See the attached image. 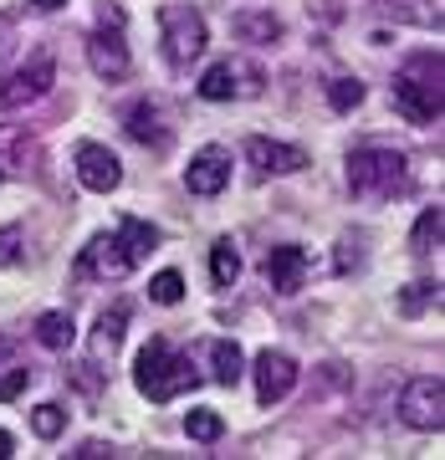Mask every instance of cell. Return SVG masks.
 Returning <instances> with one entry per match:
<instances>
[{
  "label": "cell",
  "instance_id": "cell-15",
  "mask_svg": "<svg viewBox=\"0 0 445 460\" xmlns=\"http://www.w3.org/2000/svg\"><path fill=\"white\" fill-rule=\"evenodd\" d=\"M246 159L262 169V174H302V169H307V154L297 144H277V138H251Z\"/></svg>",
  "mask_w": 445,
  "mask_h": 460
},
{
  "label": "cell",
  "instance_id": "cell-6",
  "mask_svg": "<svg viewBox=\"0 0 445 460\" xmlns=\"http://www.w3.org/2000/svg\"><path fill=\"white\" fill-rule=\"evenodd\" d=\"M262 83L266 72L246 57H226V62H215L205 77H200V98L205 102H241V98H262Z\"/></svg>",
  "mask_w": 445,
  "mask_h": 460
},
{
  "label": "cell",
  "instance_id": "cell-34",
  "mask_svg": "<svg viewBox=\"0 0 445 460\" xmlns=\"http://www.w3.org/2000/svg\"><path fill=\"white\" fill-rule=\"evenodd\" d=\"M31 5H36V11H62L67 0H31Z\"/></svg>",
  "mask_w": 445,
  "mask_h": 460
},
{
  "label": "cell",
  "instance_id": "cell-35",
  "mask_svg": "<svg viewBox=\"0 0 445 460\" xmlns=\"http://www.w3.org/2000/svg\"><path fill=\"white\" fill-rule=\"evenodd\" d=\"M11 358V338H5V332H0V363Z\"/></svg>",
  "mask_w": 445,
  "mask_h": 460
},
{
  "label": "cell",
  "instance_id": "cell-5",
  "mask_svg": "<svg viewBox=\"0 0 445 460\" xmlns=\"http://www.w3.org/2000/svg\"><path fill=\"white\" fill-rule=\"evenodd\" d=\"M51 87H57V57H51V51H36L26 66H16V72L0 77V113L31 108V102L47 98Z\"/></svg>",
  "mask_w": 445,
  "mask_h": 460
},
{
  "label": "cell",
  "instance_id": "cell-12",
  "mask_svg": "<svg viewBox=\"0 0 445 460\" xmlns=\"http://www.w3.org/2000/svg\"><path fill=\"white\" fill-rule=\"evenodd\" d=\"M307 251L302 246H271L266 251V261H262V277H266V287L271 292H281V296H292V292H302L307 287Z\"/></svg>",
  "mask_w": 445,
  "mask_h": 460
},
{
  "label": "cell",
  "instance_id": "cell-17",
  "mask_svg": "<svg viewBox=\"0 0 445 460\" xmlns=\"http://www.w3.org/2000/svg\"><path fill=\"white\" fill-rule=\"evenodd\" d=\"M123 128H129V138H138V144L148 148H165L169 144V123H165V108L159 102H133L129 118H123Z\"/></svg>",
  "mask_w": 445,
  "mask_h": 460
},
{
  "label": "cell",
  "instance_id": "cell-20",
  "mask_svg": "<svg viewBox=\"0 0 445 460\" xmlns=\"http://www.w3.org/2000/svg\"><path fill=\"white\" fill-rule=\"evenodd\" d=\"M236 36L251 41V47H271V41H281V21L271 11H241L236 16Z\"/></svg>",
  "mask_w": 445,
  "mask_h": 460
},
{
  "label": "cell",
  "instance_id": "cell-26",
  "mask_svg": "<svg viewBox=\"0 0 445 460\" xmlns=\"http://www.w3.org/2000/svg\"><path fill=\"white\" fill-rule=\"evenodd\" d=\"M430 302H441V281H410L405 287V296H399V313H425Z\"/></svg>",
  "mask_w": 445,
  "mask_h": 460
},
{
  "label": "cell",
  "instance_id": "cell-11",
  "mask_svg": "<svg viewBox=\"0 0 445 460\" xmlns=\"http://www.w3.org/2000/svg\"><path fill=\"white\" fill-rule=\"evenodd\" d=\"M251 374H256V399L262 404H277V399H287L297 389V358L292 353H277V348H266L262 358L251 363Z\"/></svg>",
  "mask_w": 445,
  "mask_h": 460
},
{
  "label": "cell",
  "instance_id": "cell-10",
  "mask_svg": "<svg viewBox=\"0 0 445 460\" xmlns=\"http://www.w3.org/2000/svg\"><path fill=\"white\" fill-rule=\"evenodd\" d=\"M87 66L98 72L102 83H123L133 72V57H129V41H123V31H108V26H98V31L87 36Z\"/></svg>",
  "mask_w": 445,
  "mask_h": 460
},
{
  "label": "cell",
  "instance_id": "cell-18",
  "mask_svg": "<svg viewBox=\"0 0 445 460\" xmlns=\"http://www.w3.org/2000/svg\"><path fill=\"white\" fill-rule=\"evenodd\" d=\"M36 343L51 348V353H67V348L77 343V323H72V313L51 307V313L36 317Z\"/></svg>",
  "mask_w": 445,
  "mask_h": 460
},
{
  "label": "cell",
  "instance_id": "cell-22",
  "mask_svg": "<svg viewBox=\"0 0 445 460\" xmlns=\"http://www.w3.org/2000/svg\"><path fill=\"white\" fill-rule=\"evenodd\" d=\"M441 235H445V210L441 205H430V210L414 220V230H410V251L414 256H430V251L441 246Z\"/></svg>",
  "mask_w": 445,
  "mask_h": 460
},
{
  "label": "cell",
  "instance_id": "cell-4",
  "mask_svg": "<svg viewBox=\"0 0 445 460\" xmlns=\"http://www.w3.org/2000/svg\"><path fill=\"white\" fill-rule=\"evenodd\" d=\"M159 47H165V62L169 66H195L210 47V31H205V16H200L195 5H165L159 11Z\"/></svg>",
  "mask_w": 445,
  "mask_h": 460
},
{
  "label": "cell",
  "instance_id": "cell-31",
  "mask_svg": "<svg viewBox=\"0 0 445 460\" xmlns=\"http://www.w3.org/2000/svg\"><path fill=\"white\" fill-rule=\"evenodd\" d=\"M11 51H16V21H11V16H0V62H5Z\"/></svg>",
  "mask_w": 445,
  "mask_h": 460
},
{
  "label": "cell",
  "instance_id": "cell-21",
  "mask_svg": "<svg viewBox=\"0 0 445 460\" xmlns=\"http://www.w3.org/2000/svg\"><path fill=\"white\" fill-rule=\"evenodd\" d=\"M118 241H123V251H129L133 266H138V261L148 256V251L159 246V230L144 226V220H133V215H123V220H118Z\"/></svg>",
  "mask_w": 445,
  "mask_h": 460
},
{
  "label": "cell",
  "instance_id": "cell-30",
  "mask_svg": "<svg viewBox=\"0 0 445 460\" xmlns=\"http://www.w3.org/2000/svg\"><path fill=\"white\" fill-rule=\"evenodd\" d=\"M31 389V368H11V374L0 378V404H11V399H21Z\"/></svg>",
  "mask_w": 445,
  "mask_h": 460
},
{
  "label": "cell",
  "instance_id": "cell-29",
  "mask_svg": "<svg viewBox=\"0 0 445 460\" xmlns=\"http://www.w3.org/2000/svg\"><path fill=\"white\" fill-rule=\"evenodd\" d=\"M333 266H338L343 277H348V271H359V266H363V230H359V235H343V241H338V256H333Z\"/></svg>",
  "mask_w": 445,
  "mask_h": 460
},
{
  "label": "cell",
  "instance_id": "cell-3",
  "mask_svg": "<svg viewBox=\"0 0 445 460\" xmlns=\"http://www.w3.org/2000/svg\"><path fill=\"white\" fill-rule=\"evenodd\" d=\"M389 93H395V108L410 123H420V128L441 123V102H445L441 98V51H414L410 62L395 72Z\"/></svg>",
  "mask_w": 445,
  "mask_h": 460
},
{
  "label": "cell",
  "instance_id": "cell-8",
  "mask_svg": "<svg viewBox=\"0 0 445 460\" xmlns=\"http://www.w3.org/2000/svg\"><path fill=\"white\" fill-rule=\"evenodd\" d=\"M133 271V256L123 251V241L113 235H93L83 246V256H77V266H72V277L77 281H123Z\"/></svg>",
  "mask_w": 445,
  "mask_h": 460
},
{
  "label": "cell",
  "instance_id": "cell-19",
  "mask_svg": "<svg viewBox=\"0 0 445 460\" xmlns=\"http://www.w3.org/2000/svg\"><path fill=\"white\" fill-rule=\"evenodd\" d=\"M241 374H246V353H241V343L215 338V343H210V378L231 389V384H241Z\"/></svg>",
  "mask_w": 445,
  "mask_h": 460
},
{
  "label": "cell",
  "instance_id": "cell-13",
  "mask_svg": "<svg viewBox=\"0 0 445 460\" xmlns=\"http://www.w3.org/2000/svg\"><path fill=\"white\" fill-rule=\"evenodd\" d=\"M231 184V154L226 148H200L195 159H190V169H184V190L190 195H200V199H210V195H220Z\"/></svg>",
  "mask_w": 445,
  "mask_h": 460
},
{
  "label": "cell",
  "instance_id": "cell-23",
  "mask_svg": "<svg viewBox=\"0 0 445 460\" xmlns=\"http://www.w3.org/2000/svg\"><path fill=\"white\" fill-rule=\"evenodd\" d=\"M236 277H241V251H236V241L226 235V241L210 246V281L215 287H236Z\"/></svg>",
  "mask_w": 445,
  "mask_h": 460
},
{
  "label": "cell",
  "instance_id": "cell-1",
  "mask_svg": "<svg viewBox=\"0 0 445 460\" xmlns=\"http://www.w3.org/2000/svg\"><path fill=\"white\" fill-rule=\"evenodd\" d=\"M133 384H138V394H148L154 404H169V399L190 394L200 384V368L190 363V353H174L165 338H148L138 363H133Z\"/></svg>",
  "mask_w": 445,
  "mask_h": 460
},
{
  "label": "cell",
  "instance_id": "cell-2",
  "mask_svg": "<svg viewBox=\"0 0 445 460\" xmlns=\"http://www.w3.org/2000/svg\"><path fill=\"white\" fill-rule=\"evenodd\" d=\"M405 184H410V164H405L399 148L363 144V148L348 154V190H353V199H363V205H384V199H395Z\"/></svg>",
  "mask_w": 445,
  "mask_h": 460
},
{
  "label": "cell",
  "instance_id": "cell-9",
  "mask_svg": "<svg viewBox=\"0 0 445 460\" xmlns=\"http://www.w3.org/2000/svg\"><path fill=\"white\" fill-rule=\"evenodd\" d=\"M72 164H77L83 190H93V195H113L118 184H123V164H118V154L108 144H77Z\"/></svg>",
  "mask_w": 445,
  "mask_h": 460
},
{
  "label": "cell",
  "instance_id": "cell-27",
  "mask_svg": "<svg viewBox=\"0 0 445 460\" xmlns=\"http://www.w3.org/2000/svg\"><path fill=\"white\" fill-rule=\"evenodd\" d=\"M31 429L41 435V440H57V435L67 429V410H62V404H36V410H31Z\"/></svg>",
  "mask_w": 445,
  "mask_h": 460
},
{
  "label": "cell",
  "instance_id": "cell-7",
  "mask_svg": "<svg viewBox=\"0 0 445 460\" xmlns=\"http://www.w3.org/2000/svg\"><path fill=\"white\" fill-rule=\"evenodd\" d=\"M399 420L420 435H435L445 425V378L441 374H420L405 384V394H399Z\"/></svg>",
  "mask_w": 445,
  "mask_h": 460
},
{
  "label": "cell",
  "instance_id": "cell-16",
  "mask_svg": "<svg viewBox=\"0 0 445 460\" xmlns=\"http://www.w3.org/2000/svg\"><path fill=\"white\" fill-rule=\"evenodd\" d=\"M36 159H41V148L26 133V123H0V174H26V169H36Z\"/></svg>",
  "mask_w": 445,
  "mask_h": 460
},
{
  "label": "cell",
  "instance_id": "cell-14",
  "mask_svg": "<svg viewBox=\"0 0 445 460\" xmlns=\"http://www.w3.org/2000/svg\"><path fill=\"white\" fill-rule=\"evenodd\" d=\"M123 332H129V302H113V307H108V313L98 317L93 338H87V363H93V368L113 363L118 343H123Z\"/></svg>",
  "mask_w": 445,
  "mask_h": 460
},
{
  "label": "cell",
  "instance_id": "cell-33",
  "mask_svg": "<svg viewBox=\"0 0 445 460\" xmlns=\"http://www.w3.org/2000/svg\"><path fill=\"white\" fill-rule=\"evenodd\" d=\"M16 456V440H11V429H0V460Z\"/></svg>",
  "mask_w": 445,
  "mask_h": 460
},
{
  "label": "cell",
  "instance_id": "cell-32",
  "mask_svg": "<svg viewBox=\"0 0 445 460\" xmlns=\"http://www.w3.org/2000/svg\"><path fill=\"white\" fill-rule=\"evenodd\" d=\"M72 456H77V460H102V456H113V445H102V440H87V445H77Z\"/></svg>",
  "mask_w": 445,
  "mask_h": 460
},
{
  "label": "cell",
  "instance_id": "cell-24",
  "mask_svg": "<svg viewBox=\"0 0 445 460\" xmlns=\"http://www.w3.org/2000/svg\"><path fill=\"white\" fill-rule=\"evenodd\" d=\"M220 429H226V425H220V414H215V410H190V414H184V435L200 440V445H215V440H220Z\"/></svg>",
  "mask_w": 445,
  "mask_h": 460
},
{
  "label": "cell",
  "instance_id": "cell-25",
  "mask_svg": "<svg viewBox=\"0 0 445 460\" xmlns=\"http://www.w3.org/2000/svg\"><path fill=\"white\" fill-rule=\"evenodd\" d=\"M359 102H363V83H359V77H333V83H328V108H333V113H353Z\"/></svg>",
  "mask_w": 445,
  "mask_h": 460
},
{
  "label": "cell",
  "instance_id": "cell-28",
  "mask_svg": "<svg viewBox=\"0 0 445 460\" xmlns=\"http://www.w3.org/2000/svg\"><path fill=\"white\" fill-rule=\"evenodd\" d=\"M148 296H154L159 307H174V302H184V277H180V271H159V277L148 281Z\"/></svg>",
  "mask_w": 445,
  "mask_h": 460
}]
</instances>
